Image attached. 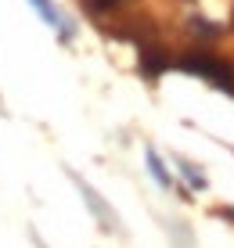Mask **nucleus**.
Here are the masks:
<instances>
[{
  "label": "nucleus",
  "instance_id": "obj_1",
  "mask_svg": "<svg viewBox=\"0 0 234 248\" xmlns=\"http://www.w3.org/2000/svg\"><path fill=\"white\" fill-rule=\"evenodd\" d=\"M180 68L205 76V79H213L216 87H223V90H231V93H234V68H231L227 62H220V58L205 54V50H195V54H187L184 62H180Z\"/></svg>",
  "mask_w": 234,
  "mask_h": 248
},
{
  "label": "nucleus",
  "instance_id": "obj_2",
  "mask_svg": "<svg viewBox=\"0 0 234 248\" xmlns=\"http://www.w3.org/2000/svg\"><path fill=\"white\" fill-rule=\"evenodd\" d=\"M72 180H76V187L83 191V202L90 205V212H94V216L101 219V227H105V230H116V212H112L108 205L98 198V191H94V187L86 184V180H80V176H72Z\"/></svg>",
  "mask_w": 234,
  "mask_h": 248
},
{
  "label": "nucleus",
  "instance_id": "obj_3",
  "mask_svg": "<svg viewBox=\"0 0 234 248\" xmlns=\"http://www.w3.org/2000/svg\"><path fill=\"white\" fill-rule=\"evenodd\" d=\"M29 4H33V11H36L50 29H58L62 36H68V25H65V18H62V11H58L54 0H29Z\"/></svg>",
  "mask_w": 234,
  "mask_h": 248
},
{
  "label": "nucleus",
  "instance_id": "obj_4",
  "mask_svg": "<svg viewBox=\"0 0 234 248\" xmlns=\"http://www.w3.org/2000/svg\"><path fill=\"white\" fill-rule=\"evenodd\" d=\"M144 158H148V173L155 176V180H159V187H169L173 180H169V169H166V166H162V158H159V151H155V148H148V151H144Z\"/></svg>",
  "mask_w": 234,
  "mask_h": 248
},
{
  "label": "nucleus",
  "instance_id": "obj_5",
  "mask_svg": "<svg viewBox=\"0 0 234 248\" xmlns=\"http://www.w3.org/2000/svg\"><path fill=\"white\" fill-rule=\"evenodd\" d=\"M159 47H144L141 54H144V72L148 76H159L162 68H166V54H155Z\"/></svg>",
  "mask_w": 234,
  "mask_h": 248
},
{
  "label": "nucleus",
  "instance_id": "obj_6",
  "mask_svg": "<svg viewBox=\"0 0 234 248\" xmlns=\"http://www.w3.org/2000/svg\"><path fill=\"white\" fill-rule=\"evenodd\" d=\"M180 173H184L187 180H191V187H205V176L198 173V169L191 166V162H180Z\"/></svg>",
  "mask_w": 234,
  "mask_h": 248
},
{
  "label": "nucleus",
  "instance_id": "obj_7",
  "mask_svg": "<svg viewBox=\"0 0 234 248\" xmlns=\"http://www.w3.org/2000/svg\"><path fill=\"white\" fill-rule=\"evenodd\" d=\"M86 4L94 7V11H112L116 4H123V0H86Z\"/></svg>",
  "mask_w": 234,
  "mask_h": 248
}]
</instances>
